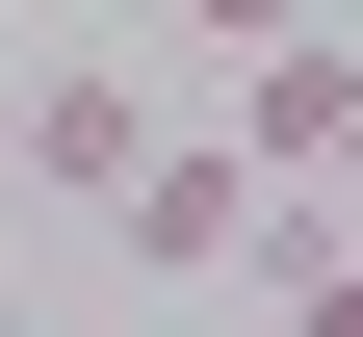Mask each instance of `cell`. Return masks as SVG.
Masks as SVG:
<instances>
[{
    "label": "cell",
    "mask_w": 363,
    "mask_h": 337,
    "mask_svg": "<svg viewBox=\"0 0 363 337\" xmlns=\"http://www.w3.org/2000/svg\"><path fill=\"white\" fill-rule=\"evenodd\" d=\"M234 208H259V156H234V130H130L104 260H130V285H208V260H234Z\"/></svg>",
    "instance_id": "6da1fadb"
},
{
    "label": "cell",
    "mask_w": 363,
    "mask_h": 337,
    "mask_svg": "<svg viewBox=\"0 0 363 337\" xmlns=\"http://www.w3.org/2000/svg\"><path fill=\"white\" fill-rule=\"evenodd\" d=\"M182 26H208V53H259V26H311V0H182Z\"/></svg>",
    "instance_id": "277c9868"
},
{
    "label": "cell",
    "mask_w": 363,
    "mask_h": 337,
    "mask_svg": "<svg viewBox=\"0 0 363 337\" xmlns=\"http://www.w3.org/2000/svg\"><path fill=\"white\" fill-rule=\"evenodd\" d=\"M130 130H156V104H130V78L78 53V78H26V104H0V156L52 182V208H104V182H130Z\"/></svg>",
    "instance_id": "3957f363"
},
{
    "label": "cell",
    "mask_w": 363,
    "mask_h": 337,
    "mask_svg": "<svg viewBox=\"0 0 363 337\" xmlns=\"http://www.w3.org/2000/svg\"><path fill=\"white\" fill-rule=\"evenodd\" d=\"M337 130H363V26L311 0V26H259V53H234V156H259V182H311Z\"/></svg>",
    "instance_id": "7a4b0ae2"
},
{
    "label": "cell",
    "mask_w": 363,
    "mask_h": 337,
    "mask_svg": "<svg viewBox=\"0 0 363 337\" xmlns=\"http://www.w3.org/2000/svg\"><path fill=\"white\" fill-rule=\"evenodd\" d=\"M0 208H26V156H0Z\"/></svg>",
    "instance_id": "8992f818"
},
{
    "label": "cell",
    "mask_w": 363,
    "mask_h": 337,
    "mask_svg": "<svg viewBox=\"0 0 363 337\" xmlns=\"http://www.w3.org/2000/svg\"><path fill=\"white\" fill-rule=\"evenodd\" d=\"M311 182H337V208H363V130H337V156H311Z\"/></svg>",
    "instance_id": "5b68a950"
}]
</instances>
